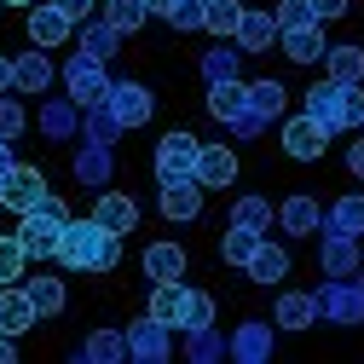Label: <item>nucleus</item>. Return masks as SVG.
Listing matches in <instances>:
<instances>
[{
	"label": "nucleus",
	"instance_id": "36",
	"mask_svg": "<svg viewBox=\"0 0 364 364\" xmlns=\"http://www.w3.org/2000/svg\"><path fill=\"white\" fill-rule=\"evenodd\" d=\"M23 289H29V301H35V312H41V318H58V312H64V301H70V295H64V278H53V272L29 278Z\"/></svg>",
	"mask_w": 364,
	"mask_h": 364
},
{
	"label": "nucleus",
	"instance_id": "14",
	"mask_svg": "<svg viewBox=\"0 0 364 364\" xmlns=\"http://www.w3.org/2000/svg\"><path fill=\"white\" fill-rule=\"evenodd\" d=\"M41 133H47L53 145L64 139H81V105L64 93V99H41Z\"/></svg>",
	"mask_w": 364,
	"mask_h": 364
},
{
	"label": "nucleus",
	"instance_id": "57",
	"mask_svg": "<svg viewBox=\"0 0 364 364\" xmlns=\"http://www.w3.org/2000/svg\"><path fill=\"white\" fill-rule=\"evenodd\" d=\"M358 133H364V122H358Z\"/></svg>",
	"mask_w": 364,
	"mask_h": 364
},
{
	"label": "nucleus",
	"instance_id": "43",
	"mask_svg": "<svg viewBox=\"0 0 364 364\" xmlns=\"http://www.w3.org/2000/svg\"><path fill=\"white\" fill-rule=\"evenodd\" d=\"M162 18H168L173 35H197V29H203V0H173Z\"/></svg>",
	"mask_w": 364,
	"mask_h": 364
},
{
	"label": "nucleus",
	"instance_id": "40",
	"mask_svg": "<svg viewBox=\"0 0 364 364\" xmlns=\"http://www.w3.org/2000/svg\"><path fill=\"white\" fill-rule=\"evenodd\" d=\"M105 18H110L122 35H139L145 18H151V6H145V0H105Z\"/></svg>",
	"mask_w": 364,
	"mask_h": 364
},
{
	"label": "nucleus",
	"instance_id": "51",
	"mask_svg": "<svg viewBox=\"0 0 364 364\" xmlns=\"http://www.w3.org/2000/svg\"><path fill=\"white\" fill-rule=\"evenodd\" d=\"M18 168V156H12V139H0V186H6V173Z\"/></svg>",
	"mask_w": 364,
	"mask_h": 364
},
{
	"label": "nucleus",
	"instance_id": "35",
	"mask_svg": "<svg viewBox=\"0 0 364 364\" xmlns=\"http://www.w3.org/2000/svg\"><path fill=\"white\" fill-rule=\"evenodd\" d=\"M243 70V47H237V41H214V47L203 53V75L208 81H232Z\"/></svg>",
	"mask_w": 364,
	"mask_h": 364
},
{
	"label": "nucleus",
	"instance_id": "8",
	"mask_svg": "<svg viewBox=\"0 0 364 364\" xmlns=\"http://www.w3.org/2000/svg\"><path fill=\"white\" fill-rule=\"evenodd\" d=\"M122 336H127V358H133V364H168V353H173V341H168L173 330L156 324L151 312L139 318V324H127Z\"/></svg>",
	"mask_w": 364,
	"mask_h": 364
},
{
	"label": "nucleus",
	"instance_id": "55",
	"mask_svg": "<svg viewBox=\"0 0 364 364\" xmlns=\"http://www.w3.org/2000/svg\"><path fill=\"white\" fill-rule=\"evenodd\" d=\"M6 6H23V12H29V6H35V0H6Z\"/></svg>",
	"mask_w": 364,
	"mask_h": 364
},
{
	"label": "nucleus",
	"instance_id": "13",
	"mask_svg": "<svg viewBox=\"0 0 364 364\" xmlns=\"http://www.w3.org/2000/svg\"><path fill=\"white\" fill-rule=\"evenodd\" d=\"M41 197H47V173H41V168H23V162L6 173V186H0V208H18V214L35 208Z\"/></svg>",
	"mask_w": 364,
	"mask_h": 364
},
{
	"label": "nucleus",
	"instance_id": "49",
	"mask_svg": "<svg viewBox=\"0 0 364 364\" xmlns=\"http://www.w3.org/2000/svg\"><path fill=\"white\" fill-rule=\"evenodd\" d=\"M53 6H58L70 23H87V6H93V0H53Z\"/></svg>",
	"mask_w": 364,
	"mask_h": 364
},
{
	"label": "nucleus",
	"instance_id": "39",
	"mask_svg": "<svg viewBox=\"0 0 364 364\" xmlns=\"http://www.w3.org/2000/svg\"><path fill=\"white\" fill-rule=\"evenodd\" d=\"M232 225H243V232H272V203L266 197H237L232 203Z\"/></svg>",
	"mask_w": 364,
	"mask_h": 364
},
{
	"label": "nucleus",
	"instance_id": "18",
	"mask_svg": "<svg viewBox=\"0 0 364 364\" xmlns=\"http://www.w3.org/2000/svg\"><path fill=\"white\" fill-rule=\"evenodd\" d=\"M93 220L105 225V232L127 237L133 225H139V203H133V197H122V191H99V197H93Z\"/></svg>",
	"mask_w": 364,
	"mask_h": 364
},
{
	"label": "nucleus",
	"instance_id": "29",
	"mask_svg": "<svg viewBox=\"0 0 364 364\" xmlns=\"http://www.w3.org/2000/svg\"><path fill=\"white\" fill-rule=\"evenodd\" d=\"M232 41L243 53H272V41H278V18H272V6L266 12H243V23H237Z\"/></svg>",
	"mask_w": 364,
	"mask_h": 364
},
{
	"label": "nucleus",
	"instance_id": "16",
	"mask_svg": "<svg viewBox=\"0 0 364 364\" xmlns=\"http://www.w3.org/2000/svg\"><path fill=\"white\" fill-rule=\"evenodd\" d=\"M237 179V151L232 145H203V156H197V186L203 191H225Z\"/></svg>",
	"mask_w": 364,
	"mask_h": 364
},
{
	"label": "nucleus",
	"instance_id": "23",
	"mask_svg": "<svg viewBox=\"0 0 364 364\" xmlns=\"http://www.w3.org/2000/svg\"><path fill=\"white\" fill-rule=\"evenodd\" d=\"M243 272H249V284H284L289 278V249H278L272 237H260Z\"/></svg>",
	"mask_w": 364,
	"mask_h": 364
},
{
	"label": "nucleus",
	"instance_id": "17",
	"mask_svg": "<svg viewBox=\"0 0 364 364\" xmlns=\"http://www.w3.org/2000/svg\"><path fill=\"white\" fill-rule=\"evenodd\" d=\"M156 203H162V214L173 225H186V220L203 214V186H197V179H168V186L156 191Z\"/></svg>",
	"mask_w": 364,
	"mask_h": 364
},
{
	"label": "nucleus",
	"instance_id": "47",
	"mask_svg": "<svg viewBox=\"0 0 364 364\" xmlns=\"http://www.w3.org/2000/svg\"><path fill=\"white\" fill-rule=\"evenodd\" d=\"M225 127H232V139H260V133H266L272 122H266V116H255V110H237Z\"/></svg>",
	"mask_w": 364,
	"mask_h": 364
},
{
	"label": "nucleus",
	"instance_id": "53",
	"mask_svg": "<svg viewBox=\"0 0 364 364\" xmlns=\"http://www.w3.org/2000/svg\"><path fill=\"white\" fill-rule=\"evenodd\" d=\"M0 364H18V336L0 330Z\"/></svg>",
	"mask_w": 364,
	"mask_h": 364
},
{
	"label": "nucleus",
	"instance_id": "3",
	"mask_svg": "<svg viewBox=\"0 0 364 364\" xmlns=\"http://www.w3.org/2000/svg\"><path fill=\"white\" fill-rule=\"evenodd\" d=\"M306 116H318L330 133L336 127H358L364 122V87H341V81L306 87Z\"/></svg>",
	"mask_w": 364,
	"mask_h": 364
},
{
	"label": "nucleus",
	"instance_id": "11",
	"mask_svg": "<svg viewBox=\"0 0 364 364\" xmlns=\"http://www.w3.org/2000/svg\"><path fill=\"white\" fill-rule=\"evenodd\" d=\"M23 29H29V41H35V47H64L75 23L53 6V0H35V6L23 12Z\"/></svg>",
	"mask_w": 364,
	"mask_h": 364
},
{
	"label": "nucleus",
	"instance_id": "1",
	"mask_svg": "<svg viewBox=\"0 0 364 364\" xmlns=\"http://www.w3.org/2000/svg\"><path fill=\"white\" fill-rule=\"evenodd\" d=\"M58 260H64L70 272H116V260H122V237L105 232L93 214H87V220H70L64 237H58Z\"/></svg>",
	"mask_w": 364,
	"mask_h": 364
},
{
	"label": "nucleus",
	"instance_id": "20",
	"mask_svg": "<svg viewBox=\"0 0 364 364\" xmlns=\"http://www.w3.org/2000/svg\"><path fill=\"white\" fill-rule=\"evenodd\" d=\"M70 173L81 179V186L105 191V186H110V173H116V162H110V145H93V139H87V145L70 156Z\"/></svg>",
	"mask_w": 364,
	"mask_h": 364
},
{
	"label": "nucleus",
	"instance_id": "15",
	"mask_svg": "<svg viewBox=\"0 0 364 364\" xmlns=\"http://www.w3.org/2000/svg\"><path fill=\"white\" fill-rule=\"evenodd\" d=\"M278 225H284L289 237H312V232H324V208H318V197L295 191V197L278 203Z\"/></svg>",
	"mask_w": 364,
	"mask_h": 364
},
{
	"label": "nucleus",
	"instance_id": "21",
	"mask_svg": "<svg viewBox=\"0 0 364 364\" xmlns=\"http://www.w3.org/2000/svg\"><path fill=\"white\" fill-rule=\"evenodd\" d=\"M186 301H191V289L186 284H179V278H168V284H151V318H156V324H168V330H179V324H186Z\"/></svg>",
	"mask_w": 364,
	"mask_h": 364
},
{
	"label": "nucleus",
	"instance_id": "33",
	"mask_svg": "<svg viewBox=\"0 0 364 364\" xmlns=\"http://www.w3.org/2000/svg\"><path fill=\"white\" fill-rule=\"evenodd\" d=\"M122 133H127V127H122V122L110 116V105H105V99L81 110V139H93V145H116Z\"/></svg>",
	"mask_w": 364,
	"mask_h": 364
},
{
	"label": "nucleus",
	"instance_id": "56",
	"mask_svg": "<svg viewBox=\"0 0 364 364\" xmlns=\"http://www.w3.org/2000/svg\"><path fill=\"white\" fill-rule=\"evenodd\" d=\"M353 284H358V289H364V266H358V278H353Z\"/></svg>",
	"mask_w": 364,
	"mask_h": 364
},
{
	"label": "nucleus",
	"instance_id": "58",
	"mask_svg": "<svg viewBox=\"0 0 364 364\" xmlns=\"http://www.w3.org/2000/svg\"><path fill=\"white\" fill-rule=\"evenodd\" d=\"M0 6H6V0H0Z\"/></svg>",
	"mask_w": 364,
	"mask_h": 364
},
{
	"label": "nucleus",
	"instance_id": "32",
	"mask_svg": "<svg viewBox=\"0 0 364 364\" xmlns=\"http://www.w3.org/2000/svg\"><path fill=\"white\" fill-rule=\"evenodd\" d=\"M75 358H87V364H122L127 358V336L122 330H93L75 347Z\"/></svg>",
	"mask_w": 364,
	"mask_h": 364
},
{
	"label": "nucleus",
	"instance_id": "31",
	"mask_svg": "<svg viewBox=\"0 0 364 364\" xmlns=\"http://www.w3.org/2000/svg\"><path fill=\"white\" fill-rule=\"evenodd\" d=\"M243 0H203V29L214 35V41H232L237 35V23H243Z\"/></svg>",
	"mask_w": 364,
	"mask_h": 364
},
{
	"label": "nucleus",
	"instance_id": "37",
	"mask_svg": "<svg viewBox=\"0 0 364 364\" xmlns=\"http://www.w3.org/2000/svg\"><path fill=\"white\" fill-rule=\"evenodd\" d=\"M284 105H289V87H284V81H249V110H255V116L278 122Z\"/></svg>",
	"mask_w": 364,
	"mask_h": 364
},
{
	"label": "nucleus",
	"instance_id": "5",
	"mask_svg": "<svg viewBox=\"0 0 364 364\" xmlns=\"http://www.w3.org/2000/svg\"><path fill=\"white\" fill-rule=\"evenodd\" d=\"M318 324H336V330H353L364 324V289L353 278H330V284H318Z\"/></svg>",
	"mask_w": 364,
	"mask_h": 364
},
{
	"label": "nucleus",
	"instance_id": "52",
	"mask_svg": "<svg viewBox=\"0 0 364 364\" xmlns=\"http://www.w3.org/2000/svg\"><path fill=\"white\" fill-rule=\"evenodd\" d=\"M347 168H353V179H364V139H353V151H347Z\"/></svg>",
	"mask_w": 364,
	"mask_h": 364
},
{
	"label": "nucleus",
	"instance_id": "34",
	"mask_svg": "<svg viewBox=\"0 0 364 364\" xmlns=\"http://www.w3.org/2000/svg\"><path fill=\"white\" fill-rule=\"evenodd\" d=\"M186 358H191V364H220V358H232V336H220L214 324H208V330H191Z\"/></svg>",
	"mask_w": 364,
	"mask_h": 364
},
{
	"label": "nucleus",
	"instance_id": "42",
	"mask_svg": "<svg viewBox=\"0 0 364 364\" xmlns=\"http://www.w3.org/2000/svg\"><path fill=\"white\" fill-rule=\"evenodd\" d=\"M23 243H18V232H0V284H18L23 278Z\"/></svg>",
	"mask_w": 364,
	"mask_h": 364
},
{
	"label": "nucleus",
	"instance_id": "54",
	"mask_svg": "<svg viewBox=\"0 0 364 364\" xmlns=\"http://www.w3.org/2000/svg\"><path fill=\"white\" fill-rule=\"evenodd\" d=\"M145 6H151V12H168V6H173V0H145Z\"/></svg>",
	"mask_w": 364,
	"mask_h": 364
},
{
	"label": "nucleus",
	"instance_id": "12",
	"mask_svg": "<svg viewBox=\"0 0 364 364\" xmlns=\"http://www.w3.org/2000/svg\"><path fill=\"white\" fill-rule=\"evenodd\" d=\"M318 266H324V278H358V237H341V232H324V243H318Z\"/></svg>",
	"mask_w": 364,
	"mask_h": 364
},
{
	"label": "nucleus",
	"instance_id": "7",
	"mask_svg": "<svg viewBox=\"0 0 364 364\" xmlns=\"http://www.w3.org/2000/svg\"><path fill=\"white\" fill-rule=\"evenodd\" d=\"M105 105H110V116L122 122V127H145L151 122V110H156V99H151V87L145 81H110V93H105Z\"/></svg>",
	"mask_w": 364,
	"mask_h": 364
},
{
	"label": "nucleus",
	"instance_id": "25",
	"mask_svg": "<svg viewBox=\"0 0 364 364\" xmlns=\"http://www.w3.org/2000/svg\"><path fill=\"white\" fill-rule=\"evenodd\" d=\"M324 232H341V237H364V191H347L324 208Z\"/></svg>",
	"mask_w": 364,
	"mask_h": 364
},
{
	"label": "nucleus",
	"instance_id": "46",
	"mask_svg": "<svg viewBox=\"0 0 364 364\" xmlns=\"http://www.w3.org/2000/svg\"><path fill=\"white\" fill-rule=\"evenodd\" d=\"M23 127H29V116H23V105H18L12 93H0V139H18Z\"/></svg>",
	"mask_w": 364,
	"mask_h": 364
},
{
	"label": "nucleus",
	"instance_id": "45",
	"mask_svg": "<svg viewBox=\"0 0 364 364\" xmlns=\"http://www.w3.org/2000/svg\"><path fill=\"white\" fill-rule=\"evenodd\" d=\"M214 324V295H203V289H191V301H186V324H179V330H208Z\"/></svg>",
	"mask_w": 364,
	"mask_h": 364
},
{
	"label": "nucleus",
	"instance_id": "41",
	"mask_svg": "<svg viewBox=\"0 0 364 364\" xmlns=\"http://www.w3.org/2000/svg\"><path fill=\"white\" fill-rule=\"evenodd\" d=\"M255 243H260V232H243V225H225V237H220V260H225V266H249Z\"/></svg>",
	"mask_w": 364,
	"mask_h": 364
},
{
	"label": "nucleus",
	"instance_id": "24",
	"mask_svg": "<svg viewBox=\"0 0 364 364\" xmlns=\"http://www.w3.org/2000/svg\"><path fill=\"white\" fill-rule=\"evenodd\" d=\"M278 41H284V58H289V64H318V58L330 53V41H324V29H318V23H301V29H284Z\"/></svg>",
	"mask_w": 364,
	"mask_h": 364
},
{
	"label": "nucleus",
	"instance_id": "10",
	"mask_svg": "<svg viewBox=\"0 0 364 364\" xmlns=\"http://www.w3.org/2000/svg\"><path fill=\"white\" fill-rule=\"evenodd\" d=\"M272 347H278V336H272V318H243V324L232 330V358H237V364H266Z\"/></svg>",
	"mask_w": 364,
	"mask_h": 364
},
{
	"label": "nucleus",
	"instance_id": "30",
	"mask_svg": "<svg viewBox=\"0 0 364 364\" xmlns=\"http://www.w3.org/2000/svg\"><path fill=\"white\" fill-rule=\"evenodd\" d=\"M237 110H249V87H243V75H232V81H208V116H214V122H232Z\"/></svg>",
	"mask_w": 364,
	"mask_h": 364
},
{
	"label": "nucleus",
	"instance_id": "28",
	"mask_svg": "<svg viewBox=\"0 0 364 364\" xmlns=\"http://www.w3.org/2000/svg\"><path fill=\"white\" fill-rule=\"evenodd\" d=\"M324 64H330V81H341V87H364V41H341V47H330Z\"/></svg>",
	"mask_w": 364,
	"mask_h": 364
},
{
	"label": "nucleus",
	"instance_id": "50",
	"mask_svg": "<svg viewBox=\"0 0 364 364\" xmlns=\"http://www.w3.org/2000/svg\"><path fill=\"white\" fill-rule=\"evenodd\" d=\"M0 93H18V70H12V58H0Z\"/></svg>",
	"mask_w": 364,
	"mask_h": 364
},
{
	"label": "nucleus",
	"instance_id": "22",
	"mask_svg": "<svg viewBox=\"0 0 364 364\" xmlns=\"http://www.w3.org/2000/svg\"><path fill=\"white\" fill-rule=\"evenodd\" d=\"M272 324L289 330V336L312 330V324H318V301H312V295H301V289H284V295H278V306H272Z\"/></svg>",
	"mask_w": 364,
	"mask_h": 364
},
{
	"label": "nucleus",
	"instance_id": "4",
	"mask_svg": "<svg viewBox=\"0 0 364 364\" xmlns=\"http://www.w3.org/2000/svg\"><path fill=\"white\" fill-rule=\"evenodd\" d=\"M197 156H203V139L186 127H173L156 139V156H151V173L156 186H168V179H197Z\"/></svg>",
	"mask_w": 364,
	"mask_h": 364
},
{
	"label": "nucleus",
	"instance_id": "6",
	"mask_svg": "<svg viewBox=\"0 0 364 364\" xmlns=\"http://www.w3.org/2000/svg\"><path fill=\"white\" fill-rule=\"evenodd\" d=\"M64 93L87 110V105H99L105 93H110V70H105V58H93V53H70L64 58Z\"/></svg>",
	"mask_w": 364,
	"mask_h": 364
},
{
	"label": "nucleus",
	"instance_id": "9",
	"mask_svg": "<svg viewBox=\"0 0 364 364\" xmlns=\"http://www.w3.org/2000/svg\"><path fill=\"white\" fill-rule=\"evenodd\" d=\"M324 145H330V127L324 122H318V116H289L284 122V151L295 156V162H318V156H324Z\"/></svg>",
	"mask_w": 364,
	"mask_h": 364
},
{
	"label": "nucleus",
	"instance_id": "2",
	"mask_svg": "<svg viewBox=\"0 0 364 364\" xmlns=\"http://www.w3.org/2000/svg\"><path fill=\"white\" fill-rule=\"evenodd\" d=\"M64 225H70V208L47 191L35 208L18 214V243H23V255H29V260H58V237H64Z\"/></svg>",
	"mask_w": 364,
	"mask_h": 364
},
{
	"label": "nucleus",
	"instance_id": "27",
	"mask_svg": "<svg viewBox=\"0 0 364 364\" xmlns=\"http://www.w3.org/2000/svg\"><path fill=\"white\" fill-rule=\"evenodd\" d=\"M186 266H191V255L179 249V243H151V249H145V278H151V284L186 278Z\"/></svg>",
	"mask_w": 364,
	"mask_h": 364
},
{
	"label": "nucleus",
	"instance_id": "38",
	"mask_svg": "<svg viewBox=\"0 0 364 364\" xmlns=\"http://www.w3.org/2000/svg\"><path fill=\"white\" fill-rule=\"evenodd\" d=\"M81 53H93V58H105V64H110V58L122 53V29H116L110 18L87 23V29H81Z\"/></svg>",
	"mask_w": 364,
	"mask_h": 364
},
{
	"label": "nucleus",
	"instance_id": "44",
	"mask_svg": "<svg viewBox=\"0 0 364 364\" xmlns=\"http://www.w3.org/2000/svg\"><path fill=\"white\" fill-rule=\"evenodd\" d=\"M272 18H278V35H284V29H301V23H318V18H312V0H278Z\"/></svg>",
	"mask_w": 364,
	"mask_h": 364
},
{
	"label": "nucleus",
	"instance_id": "19",
	"mask_svg": "<svg viewBox=\"0 0 364 364\" xmlns=\"http://www.w3.org/2000/svg\"><path fill=\"white\" fill-rule=\"evenodd\" d=\"M35 324H41V312H35L29 289L0 284V330H6V336H23V330H35Z\"/></svg>",
	"mask_w": 364,
	"mask_h": 364
},
{
	"label": "nucleus",
	"instance_id": "48",
	"mask_svg": "<svg viewBox=\"0 0 364 364\" xmlns=\"http://www.w3.org/2000/svg\"><path fill=\"white\" fill-rule=\"evenodd\" d=\"M347 12V0H312V18L318 23H330V18H341Z\"/></svg>",
	"mask_w": 364,
	"mask_h": 364
},
{
	"label": "nucleus",
	"instance_id": "26",
	"mask_svg": "<svg viewBox=\"0 0 364 364\" xmlns=\"http://www.w3.org/2000/svg\"><path fill=\"white\" fill-rule=\"evenodd\" d=\"M12 70H18V93H47L53 87V58H47V47H29L23 58H12Z\"/></svg>",
	"mask_w": 364,
	"mask_h": 364
}]
</instances>
